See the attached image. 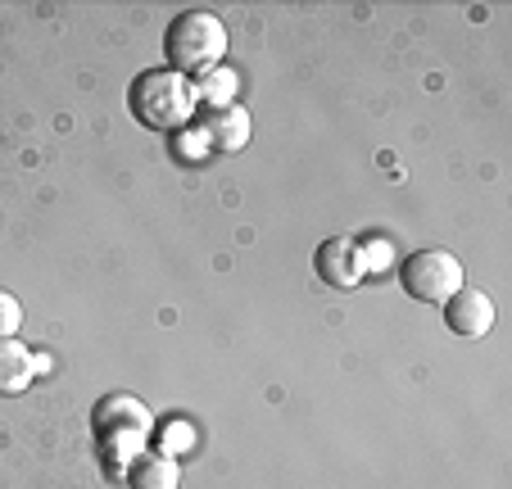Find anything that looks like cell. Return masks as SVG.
<instances>
[{
	"label": "cell",
	"instance_id": "obj_1",
	"mask_svg": "<svg viewBox=\"0 0 512 489\" xmlns=\"http://www.w3.org/2000/svg\"><path fill=\"white\" fill-rule=\"evenodd\" d=\"M127 109H132V118L141 127H150V132H182V127H191L200 100H195L191 77L173 73V68H150V73H141L132 82Z\"/></svg>",
	"mask_w": 512,
	"mask_h": 489
},
{
	"label": "cell",
	"instance_id": "obj_2",
	"mask_svg": "<svg viewBox=\"0 0 512 489\" xmlns=\"http://www.w3.org/2000/svg\"><path fill=\"white\" fill-rule=\"evenodd\" d=\"M227 55V28L218 14L209 10H182L164 32V59L173 73L182 77H204L213 68H223Z\"/></svg>",
	"mask_w": 512,
	"mask_h": 489
},
{
	"label": "cell",
	"instance_id": "obj_3",
	"mask_svg": "<svg viewBox=\"0 0 512 489\" xmlns=\"http://www.w3.org/2000/svg\"><path fill=\"white\" fill-rule=\"evenodd\" d=\"M399 281L417 304H445L467 286V272L449 250H417L399 263Z\"/></svg>",
	"mask_w": 512,
	"mask_h": 489
},
{
	"label": "cell",
	"instance_id": "obj_4",
	"mask_svg": "<svg viewBox=\"0 0 512 489\" xmlns=\"http://www.w3.org/2000/svg\"><path fill=\"white\" fill-rule=\"evenodd\" d=\"M440 308H445L449 331L463 336V340H481V336H490L494 331V299L485 295V290H476V286H463L458 295H449Z\"/></svg>",
	"mask_w": 512,
	"mask_h": 489
},
{
	"label": "cell",
	"instance_id": "obj_5",
	"mask_svg": "<svg viewBox=\"0 0 512 489\" xmlns=\"http://www.w3.org/2000/svg\"><path fill=\"white\" fill-rule=\"evenodd\" d=\"M209 141V150H223V154H236L250 145V114L241 105H227V109H204V118L195 123Z\"/></svg>",
	"mask_w": 512,
	"mask_h": 489
},
{
	"label": "cell",
	"instance_id": "obj_6",
	"mask_svg": "<svg viewBox=\"0 0 512 489\" xmlns=\"http://www.w3.org/2000/svg\"><path fill=\"white\" fill-rule=\"evenodd\" d=\"M41 372V358L32 354L28 345H23L19 336L0 340V399H14V394H23L32 381H37Z\"/></svg>",
	"mask_w": 512,
	"mask_h": 489
},
{
	"label": "cell",
	"instance_id": "obj_7",
	"mask_svg": "<svg viewBox=\"0 0 512 489\" xmlns=\"http://www.w3.org/2000/svg\"><path fill=\"white\" fill-rule=\"evenodd\" d=\"M318 277L331 281V286L349 290L363 281V259H358V245L354 240H327L318 250Z\"/></svg>",
	"mask_w": 512,
	"mask_h": 489
},
{
	"label": "cell",
	"instance_id": "obj_8",
	"mask_svg": "<svg viewBox=\"0 0 512 489\" xmlns=\"http://www.w3.org/2000/svg\"><path fill=\"white\" fill-rule=\"evenodd\" d=\"M132 489H177V458L168 453H141L127 471Z\"/></svg>",
	"mask_w": 512,
	"mask_h": 489
},
{
	"label": "cell",
	"instance_id": "obj_9",
	"mask_svg": "<svg viewBox=\"0 0 512 489\" xmlns=\"http://www.w3.org/2000/svg\"><path fill=\"white\" fill-rule=\"evenodd\" d=\"M232 87H236V77L223 73V68H213V73H204L200 82H195V100H200L204 109H227V105H236Z\"/></svg>",
	"mask_w": 512,
	"mask_h": 489
},
{
	"label": "cell",
	"instance_id": "obj_10",
	"mask_svg": "<svg viewBox=\"0 0 512 489\" xmlns=\"http://www.w3.org/2000/svg\"><path fill=\"white\" fill-rule=\"evenodd\" d=\"M173 154L186 163H204L209 159V141H204V132L191 123V127H182V132H173Z\"/></svg>",
	"mask_w": 512,
	"mask_h": 489
},
{
	"label": "cell",
	"instance_id": "obj_11",
	"mask_svg": "<svg viewBox=\"0 0 512 489\" xmlns=\"http://www.w3.org/2000/svg\"><path fill=\"white\" fill-rule=\"evenodd\" d=\"M19 326H23V308H19V299H14L10 290H0V340L19 336Z\"/></svg>",
	"mask_w": 512,
	"mask_h": 489
}]
</instances>
